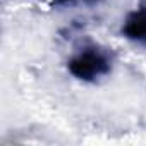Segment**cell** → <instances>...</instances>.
Here are the masks:
<instances>
[{
	"label": "cell",
	"mask_w": 146,
	"mask_h": 146,
	"mask_svg": "<svg viewBox=\"0 0 146 146\" xmlns=\"http://www.w3.org/2000/svg\"><path fill=\"white\" fill-rule=\"evenodd\" d=\"M67 69L76 79L95 83L112 70V62L107 52L96 46H88L67 62Z\"/></svg>",
	"instance_id": "6da1fadb"
},
{
	"label": "cell",
	"mask_w": 146,
	"mask_h": 146,
	"mask_svg": "<svg viewBox=\"0 0 146 146\" xmlns=\"http://www.w3.org/2000/svg\"><path fill=\"white\" fill-rule=\"evenodd\" d=\"M120 31L127 40L146 45V5H139L137 9L131 11Z\"/></svg>",
	"instance_id": "7a4b0ae2"
},
{
	"label": "cell",
	"mask_w": 146,
	"mask_h": 146,
	"mask_svg": "<svg viewBox=\"0 0 146 146\" xmlns=\"http://www.w3.org/2000/svg\"><path fill=\"white\" fill-rule=\"evenodd\" d=\"M69 2H72V0H55L57 5H64V4H69Z\"/></svg>",
	"instance_id": "3957f363"
},
{
	"label": "cell",
	"mask_w": 146,
	"mask_h": 146,
	"mask_svg": "<svg viewBox=\"0 0 146 146\" xmlns=\"http://www.w3.org/2000/svg\"><path fill=\"white\" fill-rule=\"evenodd\" d=\"M84 2H86L88 5H93V4H96V2H100V0H84Z\"/></svg>",
	"instance_id": "277c9868"
}]
</instances>
